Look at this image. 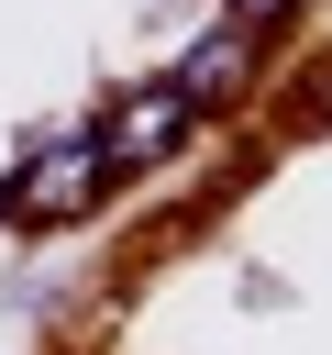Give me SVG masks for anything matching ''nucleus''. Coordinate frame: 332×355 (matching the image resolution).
I'll return each instance as SVG.
<instances>
[{
    "label": "nucleus",
    "instance_id": "obj_4",
    "mask_svg": "<svg viewBox=\"0 0 332 355\" xmlns=\"http://www.w3.org/2000/svg\"><path fill=\"white\" fill-rule=\"evenodd\" d=\"M310 0H221V22H243V33H277V22H299Z\"/></svg>",
    "mask_w": 332,
    "mask_h": 355
},
{
    "label": "nucleus",
    "instance_id": "obj_2",
    "mask_svg": "<svg viewBox=\"0 0 332 355\" xmlns=\"http://www.w3.org/2000/svg\"><path fill=\"white\" fill-rule=\"evenodd\" d=\"M188 133H199V100H188L177 78H133V89L100 111V155H111V178H144V166L188 155Z\"/></svg>",
    "mask_w": 332,
    "mask_h": 355
},
{
    "label": "nucleus",
    "instance_id": "obj_3",
    "mask_svg": "<svg viewBox=\"0 0 332 355\" xmlns=\"http://www.w3.org/2000/svg\"><path fill=\"white\" fill-rule=\"evenodd\" d=\"M188 100H199V122L210 111H232V100H255V78H266V33H243V22H210V33H188L177 44V67H166Z\"/></svg>",
    "mask_w": 332,
    "mask_h": 355
},
{
    "label": "nucleus",
    "instance_id": "obj_1",
    "mask_svg": "<svg viewBox=\"0 0 332 355\" xmlns=\"http://www.w3.org/2000/svg\"><path fill=\"white\" fill-rule=\"evenodd\" d=\"M100 200H111V155H100V122H66V133L22 144V166H11V189H0L11 233H66V222H89Z\"/></svg>",
    "mask_w": 332,
    "mask_h": 355
}]
</instances>
